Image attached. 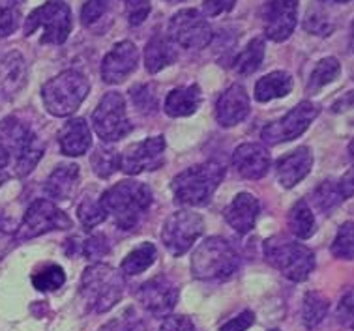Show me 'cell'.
<instances>
[{
	"label": "cell",
	"instance_id": "f35d334b",
	"mask_svg": "<svg viewBox=\"0 0 354 331\" xmlns=\"http://www.w3.org/2000/svg\"><path fill=\"white\" fill-rule=\"evenodd\" d=\"M353 223L348 221L339 229L337 236H335L334 243H332V253L337 258L343 261H351L354 255V238H353Z\"/></svg>",
	"mask_w": 354,
	"mask_h": 331
},
{
	"label": "cell",
	"instance_id": "ab89813d",
	"mask_svg": "<svg viewBox=\"0 0 354 331\" xmlns=\"http://www.w3.org/2000/svg\"><path fill=\"white\" fill-rule=\"evenodd\" d=\"M131 100L136 107L142 111L145 115H152L158 111V97H156L154 86L150 84H137L131 88Z\"/></svg>",
	"mask_w": 354,
	"mask_h": 331
},
{
	"label": "cell",
	"instance_id": "52a82bcc",
	"mask_svg": "<svg viewBox=\"0 0 354 331\" xmlns=\"http://www.w3.org/2000/svg\"><path fill=\"white\" fill-rule=\"evenodd\" d=\"M88 92H91L88 79L79 71L68 70L44 84L41 100L53 116L64 118L77 111L84 97L88 96Z\"/></svg>",
	"mask_w": 354,
	"mask_h": 331
},
{
	"label": "cell",
	"instance_id": "6da1fadb",
	"mask_svg": "<svg viewBox=\"0 0 354 331\" xmlns=\"http://www.w3.org/2000/svg\"><path fill=\"white\" fill-rule=\"evenodd\" d=\"M0 146L6 150L13 174L19 178L30 174L46 152V144L38 135L17 116L0 122Z\"/></svg>",
	"mask_w": 354,
	"mask_h": 331
},
{
	"label": "cell",
	"instance_id": "8fae6325",
	"mask_svg": "<svg viewBox=\"0 0 354 331\" xmlns=\"http://www.w3.org/2000/svg\"><path fill=\"white\" fill-rule=\"evenodd\" d=\"M71 225L73 223L70 216H66L58 206H55V202L38 198L28 206L23 223L17 229V240H32L51 230H68L71 229Z\"/></svg>",
	"mask_w": 354,
	"mask_h": 331
},
{
	"label": "cell",
	"instance_id": "7c38bea8",
	"mask_svg": "<svg viewBox=\"0 0 354 331\" xmlns=\"http://www.w3.org/2000/svg\"><path fill=\"white\" fill-rule=\"evenodd\" d=\"M321 113V107L313 102H300L295 108H290L289 113L281 120L272 122L263 129V140L266 144H279V142H289L297 139L311 126V122L315 120Z\"/></svg>",
	"mask_w": 354,
	"mask_h": 331
},
{
	"label": "cell",
	"instance_id": "f546056e",
	"mask_svg": "<svg viewBox=\"0 0 354 331\" xmlns=\"http://www.w3.org/2000/svg\"><path fill=\"white\" fill-rule=\"evenodd\" d=\"M264 60V39L263 38H253L244 51L240 53L236 60H234V71L239 75H252L261 68Z\"/></svg>",
	"mask_w": 354,
	"mask_h": 331
},
{
	"label": "cell",
	"instance_id": "7bdbcfd3",
	"mask_svg": "<svg viewBox=\"0 0 354 331\" xmlns=\"http://www.w3.org/2000/svg\"><path fill=\"white\" fill-rule=\"evenodd\" d=\"M19 26V12L10 2H0V36H10Z\"/></svg>",
	"mask_w": 354,
	"mask_h": 331
},
{
	"label": "cell",
	"instance_id": "ee69618b",
	"mask_svg": "<svg viewBox=\"0 0 354 331\" xmlns=\"http://www.w3.org/2000/svg\"><path fill=\"white\" fill-rule=\"evenodd\" d=\"M81 249H83V255L88 261H97V258H102V256L109 253V242H107V238L103 234H96L88 238Z\"/></svg>",
	"mask_w": 354,
	"mask_h": 331
},
{
	"label": "cell",
	"instance_id": "277c9868",
	"mask_svg": "<svg viewBox=\"0 0 354 331\" xmlns=\"http://www.w3.org/2000/svg\"><path fill=\"white\" fill-rule=\"evenodd\" d=\"M264 258L279 274L295 283H302L315 269L313 251L287 236H272L263 245Z\"/></svg>",
	"mask_w": 354,
	"mask_h": 331
},
{
	"label": "cell",
	"instance_id": "836d02e7",
	"mask_svg": "<svg viewBox=\"0 0 354 331\" xmlns=\"http://www.w3.org/2000/svg\"><path fill=\"white\" fill-rule=\"evenodd\" d=\"M92 169L100 178H109L120 169V153L115 148L97 146L91 158Z\"/></svg>",
	"mask_w": 354,
	"mask_h": 331
},
{
	"label": "cell",
	"instance_id": "7402d4cb",
	"mask_svg": "<svg viewBox=\"0 0 354 331\" xmlns=\"http://www.w3.org/2000/svg\"><path fill=\"white\" fill-rule=\"evenodd\" d=\"M58 142H60V150L64 155L70 158H77L83 155L92 144V135L88 129V124L83 118H73L58 133Z\"/></svg>",
	"mask_w": 354,
	"mask_h": 331
},
{
	"label": "cell",
	"instance_id": "d6986e66",
	"mask_svg": "<svg viewBox=\"0 0 354 331\" xmlns=\"http://www.w3.org/2000/svg\"><path fill=\"white\" fill-rule=\"evenodd\" d=\"M232 165L245 180H259L270 169V153L263 144L245 142L232 153Z\"/></svg>",
	"mask_w": 354,
	"mask_h": 331
},
{
	"label": "cell",
	"instance_id": "9c48e42d",
	"mask_svg": "<svg viewBox=\"0 0 354 331\" xmlns=\"http://www.w3.org/2000/svg\"><path fill=\"white\" fill-rule=\"evenodd\" d=\"M205 232V219L189 210L174 211L167 217L161 230V242L173 256H182L189 251Z\"/></svg>",
	"mask_w": 354,
	"mask_h": 331
},
{
	"label": "cell",
	"instance_id": "f6af8a7d",
	"mask_svg": "<svg viewBox=\"0 0 354 331\" xmlns=\"http://www.w3.org/2000/svg\"><path fill=\"white\" fill-rule=\"evenodd\" d=\"M160 331H197L195 324L187 316L182 314H169L165 322L161 324Z\"/></svg>",
	"mask_w": 354,
	"mask_h": 331
},
{
	"label": "cell",
	"instance_id": "484cf974",
	"mask_svg": "<svg viewBox=\"0 0 354 331\" xmlns=\"http://www.w3.org/2000/svg\"><path fill=\"white\" fill-rule=\"evenodd\" d=\"M113 0H86L81 10V23L94 34H103L113 25Z\"/></svg>",
	"mask_w": 354,
	"mask_h": 331
},
{
	"label": "cell",
	"instance_id": "ba28073f",
	"mask_svg": "<svg viewBox=\"0 0 354 331\" xmlns=\"http://www.w3.org/2000/svg\"><path fill=\"white\" fill-rule=\"evenodd\" d=\"M39 28L44 30L39 44H64L71 30V10L64 0H47L26 17L25 36H32Z\"/></svg>",
	"mask_w": 354,
	"mask_h": 331
},
{
	"label": "cell",
	"instance_id": "83f0119b",
	"mask_svg": "<svg viewBox=\"0 0 354 331\" xmlns=\"http://www.w3.org/2000/svg\"><path fill=\"white\" fill-rule=\"evenodd\" d=\"M289 229L300 240H308L315 234L317 221L306 200H298L289 214Z\"/></svg>",
	"mask_w": 354,
	"mask_h": 331
},
{
	"label": "cell",
	"instance_id": "cb8c5ba5",
	"mask_svg": "<svg viewBox=\"0 0 354 331\" xmlns=\"http://www.w3.org/2000/svg\"><path fill=\"white\" fill-rule=\"evenodd\" d=\"M201 102H203L201 88L197 84H192V86H180V88L171 90L163 108L171 118H184V116L195 115Z\"/></svg>",
	"mask_w": 354,
	"mask_h": 331
},
{
	"label": "cell",
	"instance_id": "8d00e7d4",
	"mask_svg": "<svg viewBox=\"0 0 354 331\" xmlns=\"http://www.w3.org/2000/svg\"><path fill=\"white\" fill-rule=\"evenodd\" d=\"M77 216L84 229L92 230L96 229L97 225L105 221L107 214L103 210V206L100 200H96V198H84L83 202L77 206Z\"/></svg>",
	"mask_w": 354,
	"mask_h": 331
},
{
	"label": "cell",
	"instance_id": "681fc988",
	"mask_svg": "<svg viewBox=\"0 0 354 331\" xmlns=\"http://www.w3.org/2000/svg\"><path fill=\"white\" fill-rule=\"evenodd\" d=\"M10 176V158L4 148L0 146V185L4 184Z\"/></svg>",
	"mask_w": 354,
	"mask_h": 331
},
{
	"label": "cell",
	"instance_id": "bcb514c9",
	"mask_svg": "<svg viewBox=\"0 0 354 331\" xmlns=\"http://www.w3.org/2000/svg\"><path fill=\"white\" fill-rule=\"evenodd\" d=\"M253 322H255V314H253V311H242L239 316H234V319L229 320L227 324L221 325L219 331H245L248 328H252Z\"/></svg>",
	"mask_w": 354,
	"mask_h": 331
},
{
	"label": "cell",
	"instance_id": "f907efd6",
	"mask_svg": "<svg viewBox=\"0 0 354 331\" xmlns=\"http://www.w3.org/2000/svg\"><path fill=\"white\" fill-rule=\"evenodd\" d=\"M322 2H337L339 4V2H348V0H322Z\"/></svg>",
	"mask_w": 354,
	"mask_h": 331
},
{
	"label": "cell",
	"instance_id": "5bb4252c",
	"mask_svg": "<svg viewBox=\"0 0 354 331\" xmlns=\"http://www.w3.org/2000/svg\"><path fill=\"white\" fill-rule=\"evenodd\" d=\"M165 163V139L163 135L136 142L124 150L120 155V169L129 176H137L141 172L158 171Z\"/></svg>",
	"mask_w": 354,
	"mask_h": 331
},
{
	"label": "cell",
	"instance_id": "7dc6e473",
	"mask_svg": "<svg viewBox=\"0 0 354 331\" xmlns=\"http://www.w3.org/2000/svg\"><path fill=\"white\" fill-rule=\"evenodd\" d=\"M234 4H236V0H205L203 10H205V15H208V17H216V15H221V13L231 12Z\"/></svg>",
	"mask_w": 354,
	"mask_h": 331
},
{
	"label": "cell",
	"instance_id": "e0dca14e",
	"mask_svg": "<svg viewBox=\"0 0 354 331\" xmlns=\"http://www.w3.org/2000/svg\"><path fill=\"white\" fill-rule=\"evenodd\" d=\"M139 64V51L136 44H131L128 39L118 41V44L107 53V57L103 58L102 64V77L107 84L124 83Z\"/></svg>",
	"mask_w": 354,
	"mask_h": 331
},
{
	"label": "cell",
	"instance_id": "d590c367",
	"mask_svg": "<svg viewBox=\"0 0 354 331\" xmlns=\"http://www.w3.org/2000/svg\"><path fill=\"white\" fill-rule=\"evenodd\" d=\"M66 283V274L58 264H49L44 269H39L38 274L32 275V285L39 292H51L58 290Z\"/></svg>",
	"mask_w": 354,
	"mask_h": 331
},
{
	"label": "cell",
	"instance_id": "3957f363",
	"mask_svg": "<svg viewBox=\"0 0 354 331\" xmlns=\"http://www.w3.org/2000/svg\"><path fill=\"white\" fill-rule=\"evenodd\" d=\"M79 294L86 309L92 312H107L122 299L124 279L115 267L107 264H92L83 272Z\"/></svg>",
	"mask_w": 354,
	"mask_h": 331
},
{
	"label": "cell",
	"instance_id": "30bf717a",
	"mask_svg": "<svg viewBox=\"0 0 354 331\" xmlns=\"http://www.w3.org/2000/svg\"><path fill=\"white\" fill-rule=\"evenodd\" d=\"M92 126L105 142H116L131 131L122 94L107 92L92 113Z\"/></svg>",
	"mask_w": 354,
	"mask_h": 331
},
{
	"label": "cell",
	"instance_id": "f5cc1de1",
	"mask_svg": "<svg viewBox=\"0 0 354 331\" xmlns=\"http://www.w3.org/2000/svg\"><path fill=\"white\" fill-rule=\"evenodd\" d=\"M270 331H281V330H270Z\"/></svg>",
	"mask_w": 354,
	"mask_h": 331
},
{
	"label": "cell",
	"instance_id": "9a60e30c",
	"mask_svg": "<svg viewBox=\"0 0 354 331\" xmlns=\"http://www.w3.org/2000/svg\"><path fill=\"white\" fill-rule=\"evenodd\" d=\"M137 299L150 314L169 316L178 301V288L169 277L158 275L142 283L137 290Z\"/></svg>",
	"mask_w": 354,
	"mask_h": 331
},
{
	"label": "cell",
	"instance_id": "603a6c76",
	"mask_svg": "<svg viewBox=\"0 0 354 331\" xmlns=\"http://www.w3.org/2000/svg\"><path fill=\"white\" fill-rule=\"evenodd\" d=\"M79 167L77 165H58L49 174L46 182V193L53 200H70L79 187Z\"/></svg>",
	"mask_w": 354,
	"mask_h": 331
},
{
	"label": "cell",
	"instance_id": "7a4b0ae2",
	"mask_svg": "<svg viewBox=\"0 0 354 331\" xmlns=\"http://www.w3.org/2000/svg\"><path fill=\"white\" fill-rule=\"evenodd\" d=\"M103 210L111 214L115 219V225L120 230L136 229L145 211L152 204V191L149 185L133 180H122L115 184L111 189L103 193L102 198Z\"/></svg>",
	"mask_w": 354,
	"mask_h": 331
},
{
	"label": "cell",
	"instance_id": "4316f807",
	"mask_svg": "<svg viewBox=\"0 0 354 331\" xmlns=\"http://www.w3.org/2000/svg\"><path fill=\"white\" fill-rule=\"evenodd\" d=\"M292 90V77L287 71H272L255 84V100L259 103L285 97Z\"/></svg>",
	"mask_w": 354,
	"mask_h": 331
},
{
	"label": "cell",
	"instance_id": "c3c4849f",
	"mask_svg": "<svg viewBox=\"0 0 354 331\" xmlns=\"http://www.w3.org/2000/svg\"><path fill=\"white\" fill-rule=\"evenodd\" d=\"M337 316L342 319L343 324L351 325V320H353V294L351 292H347V296H345L342 303H339Z\"/></svg>",
	"mask_w": 354,
	"mask_h": 331
},
{
	"label": "cell",
	"instance_id": "5b68a950",
	"mask_svg": "<svg viewBox=\"0 0 354 331\" xmlns=\"http://www.w3.org/2000/svg\"><path fill=\"white\" fill-rule=\"evenodd\" d=\"M223 176H225L223 165L216 161H208L186 169L178 176H174L171 189L176 202L187 206H206L214 197Z\"/></svg>",
	"mask_w": 354,
	"mask_h": 331
},
{
	"label": "cell",
	"instance_id": "4fadbf2b",
	"mask_svg": "<svg viewBox=\"0 0 354 331\" xmlns=\"http://www.w3.org/2000/svg\"><path fill=\"white\" fill-rule=\"evenodd\" d=\"M169 36L184 49H203L212 39V28L197 10H180L169 21Z\"/></svg>",
	"mask_w": 354,
	"mask_h": 331
},
{
	"label": "cell",
	"instance_id": "74e56055",
	"mask_svg": "<svg viewBox=\"0 0 354 331\" xmlns=\"http://www.w3.org/2000/svg\"><path fill=\"white\" fill-rule=\"evenodd\" d=\"M100 331H147V328L133 309H126L122 314L107 322Z\"/></svg>",
	"mask_w": 354,
	"mask_h": 331
},
{
	"label": "cell",
	"instance_id": "60d3db41",
	"mask_svg": "<svg viewBox=\"0 0 354 331\" xmlns=\"http://www.w3.org/2000/svg\"><path fill=\"white\" fill-rule=\"evenodd\" d=\"M304 26H306V30H309L311 34H317V36H330V32L334 30L328 15L319 8H313L311 12H308Z\"/></svg>",
	"mask_w": 354,
	"mask_h": 331
},
{
	"label": "cell",
	"instance_id": "d6a6232c",
	"mask_svg": "<svg viewBox=\"0 0 354 331\" xmlns=\"http://www.w3.org/2000/svg\"><path fill=\"white\" fill-rule=\"evenodd\" d=\"M343 200H345V195H343L342 187H339V182H332V180L322 182L313 193V202L324 214H330L332 210H335Z\"/></svg>",
	"mask_w": 354,
	"mask_h": 331
},
{
	"label": "cell",
	"instance_id": "4dcf8cb0",
	"mask_svg": "<svg viewBox=\"0 0 354 331\" xmlns=\"http://www.w3.org/2000/svg\"><path fill=\"white\" fill-rule=\"evenodd\" d=\"M156 256H158V249H156L154 243H141L139 247L133 249V251L124 258L122 272L126 275L142 274L145 269H149V267L154 264Z\"/></svg>",
	"mask_w": 354,
	"mask_h": 331
},
{
	"label": "cell",
	"instance_id": "b9f144b4",
	"mask_svg": "<svg viewBox=\"0 0 354 331\" xmlns=\"http://www.w3.org/2000/svg\"><path fill=\"white\" fill-rule=\"evenodd\" d=\"M126 19L131 26L142 25L150 13V0H122Z\"/></svg>",
	"mask_w": 354,
	"mask_h": 331
},
{
	"label": "cell",
	"instance_id": "db71d44e",
	"mask_svg": "<svg viewBox=\"0 0 354 331\" xmlns=\"http://www.w3.org/2000/svg\"><path fill=\"white\" fill-rule=\"evenodd\" d=\"M17 2H23V0H17Z\"/></svg>",
	"mask_w": 354,
	"mask_h": 331
},
{
	"label": "cell",
	"instance_id": "8992f818",
	"mask_svg": "<svg viewBox=\"0 0 354 331\" xmlns=\"http://www.w3.org/2000/svg\"><path fill=\"white\" fill-rule=\"evenodd\" d=\"M240 255L225 238H208L192 258V272L201 281H225L239 272Z\"/></svg>",
	"mask_w": 354,
	"mask_h": 331
},
{
	"label": "cell",
	"instance_id": "ffe728a7",
	"mask_svg": "<svg viewBox=\"0 0 354 331\" xmlns=\"http://www.w3.org/2000/svg\"><path fill=\"white\" fill-rule=\"evenodd\" d=\"M311 165H313V155H311L309 148L300 146L295 152H289L277 161L276 165L279 184L287 187V189L295 187L308 176L309 171H311Z\"/></svg>",
	"mask_w": 354,
	"mask_h": 331
},
{
	"label": "cell",
	"instance_id": "2e32d148",
	"mask_svg": "<svg viewBox=\"0 0 354 331\" xmlns=\"http://www.w3.org/2000/svg\"><path fill=\"white\" fill-rule=\"evenodd\" d=\"M298 0H268L263 10L264 34L272 41H285L295 32Z\"/></svg>",
	"mask_w": 354,
	"mask_h": 331
},
{
	"label": "cell",
	"instance_id": "1f68e13d",
	"mask_svg": "<svg viewBox=\"0 0 354 331\" xmlns=\"http://www.w3.org/2000/svg\"><path fill=\"white\" fill-rule=\"evenodd\" d=\"M330 303L328 299L324 298L319 292H308L304 296V307H302V320L306 328H317L322 320L328 314Z\"/></svg>",
	"mask_w": 354,
	"mask_h": 331
},
{
	"label": "cell",
	"instance_id": "f1b7e54d",
	"mask_svg": "<svg viewBox=\"0 0 354 331\" xmlns=\"http://www.w3.org/2000/svg\"><path fill=\"white\" fill-rule=\"evenodd\" d=\"M25 81V62L21 55L19 53L8 55L0 62V86L6 92H13V90H19Z\"/></svg>",
	"mask_w": 354,
	"mask_h": 331
},
{
	"label": "cell",
	"instance_id": "e575fe53",
	"mask_svg": "<svg viewBox=\"0 0 354 331\" xmlns=\"http://www.w3.org/2000/svg\"><path fill=\"white\" fill-rule=\"evenodd\" d=\"M339 71H342V66H339V62H337L335 58H322L321 62L315 66V70L311 71L308 90L309 92L321 90L322 86H326V84L332 83L335 77L339 75Z\"/></svg>",
	"mask_w": 354,
	"mask_h": 331
},
{
	"label": "cell",
	"instance_id": "816d5d0a",
	"mask_svg": "<svg viewBox=\"0 0 354 331\" xmlns=\"http://www.w3.org/2000/svg\"><path fill=\"white\" fill-rule=\"evenodd\" d=\"M165 2H182V0H165Z\"/></svg>",
	"mask_w": 354,
	"mask_h": 331
},
{
	"label": "cell",
	"instance_id": "d4e9b609",
	"mask_svg": "<svg viewBox=\"0 0 354 331\" xmlns=\"http://www.w3.org/2000/svg\"><path fill=\"white\" fill-rule=\"evenodd\" d=\"M174 60H176L174 44L163 34H156L145 47V66L150 73H160L169 64H173Z\"/></svg>",
	"mask_w": 354,
	"mask_h": 331
},
{
	"label": "cell",
	"instance_id": "ac0fdd59",
	"mask_svg": "<svg viewBox=\"0 0 354 331\" xmlns=\"http://www.w3.org/2000/svg\"><path fill=\"white\" fill-rule=\"evenodd\" d=\"M252 111L250 96L242 84H232L221 94L216 105V120L221 128H232L244 120Z\"/></svg>",
	"mask_w": 354,
	"mask_h": 331
},
{
	"label": "cell",
	"instance_id": "44dd1931",
	"mask_svg": "<svg viewBox=\"0 0 354 331\" xmlns=\"http://www.w3.org/2000/svg\"><path fill=\"white\" fill-rule=\"evenodd\" d=\"M259 200L252 193H240L225 210V221L239 234H248L255 229L259 217Z\"/></svg>",
	"mask_w": 354,
	"mask_h": 331
}]
</instances>
